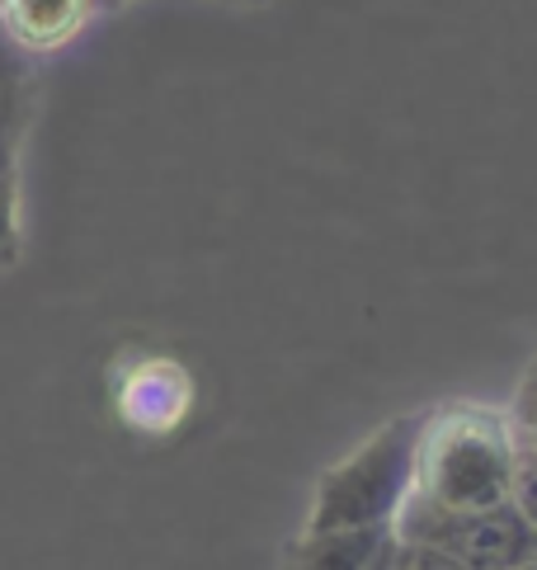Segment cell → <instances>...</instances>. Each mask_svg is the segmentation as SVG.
<instances>
[{"instance_id":"cell-1","label":"cell","mask_w":537,"mask_h":570,"mask_svg":"<svg viewBox=\"0 0 537 570\" xmlns=\"http://www.w3.org/2000/svg\"><path fill=\"white\" fill-rule=\"evenodd\" d=\"M514 472H519V424L509 411L462 401L424 411L410 500L448 514H477L514 500Z\"/></svg>"},{"instance_id":"cell-2","label":"cell","mask_w":537,"mask_h":570,"mask_svg":"<svg viewBox=\"0 0 537 570\" xmlns=\"http://www.w3.org/2000/svg\"><path fill=\"white\" fill-rule=\"evenodd\" d=\"M424 415L391 420L335 462L316 485L306 533H330V528H397L406 500L416 495V458H420Z\"/></svg>"},{"instance_id":"cell-3","label":"cell","mask_w":537,"mask_h":570,"mask_svg":"<svg viewBox=\"0 0 537 570\" xmlns=\"http://www.w3.org/2000/svg\"><path fill=\"white\" fill-rule=\"evenodd\" d=\"M397 538L433 547V552L452 557L462 570H519L537 561V533L514 500L477 509V514H448V509L406 500L397 519Z\"/></svg>"},{"instance_id":"cell-4","label":"cell","mask_w":537,"mask_h":570,"mask_svg":"<svg viewBox=\"0 0 537 570\" xmlns=\"http://www.w3.org/2000/svg\"><path fill=\"white\" fill-rule=\"evenodd\" d=\"M109 396H114V415L128 424L133 434L160 439L189 415L194 386H189V373H184L179 363L156 358V354H137V358H123L114 368Z\"/></svg>"},{"instance_id":"cell-5","label":"cell","mask_w":537,"mask_h":570,"mask_svg":"<svg viewBox=\"0 0 537 570\" xmlns=\"http://www.w3.org/2000/svg\"><path fill=\"white\" fill-rule=\"evenodd\" d=\"M401 538L397 528H330L302 533L287 552L283 570H397Z\"/></svg>"},{"instance_id":"cell-6","label":"cell","mask_w":537,"mask_h":570,"mask_svg":"<svg viewBox=\"0 0 537 570\" xmlns=\"http://www.w3.org/2000/svg\"><path fill=\"white\" fill-rule=\"evenodd\" d=\"M99 0H0V24L29 52H52L90 24Z\"/></svg>"},{"instance_id":"cell-7","label":"cell","mask_w":537,"mask_h":570,"mask_svg":"<svg viewBox=\"0 0 537 570\" xmlns=\"http://www.w3.org/2000/svg\"><path fill=\"white\" fill-rule=\"evenodd\" d=\"M514 504H519V514L537 533V448L524 434H519V472H514Z\"/></svg>"},{"instance_id":"cell-8","label":"cell","mask_w":537,"mask_h":570,"mask_svg":"<svg viewBox=\"0 0 537 570\" xmlns=\"http://www.w3.org/2000/svg\"><path fill=\"white\" fill-rule=\"evenodd\" d=\"M509 420L519 424V434L537 430V363H533V368L524 373L519 392H514V411H509Z\"/></svg>"},{"instance_id":"cell-9","label":"cell","mask_w":537,"mask_h":570,"mask_svg":"<svg viewBox=\"0 0 537 570\" xmlns=\"http://www.w3.org/2000/svg\"><path fill=\"white\" fill-rule=\"evenodd\" d=\"M14 250V203H10V185L0 179V259H10Z\"/></svg>"},{"instance_id":"cell-10","label":"cell","mask_w":537,"mask_h":570,"mask_svg":"<svg viewBox=\"0 0 537 570\" xmlns=\"http://www.w3.org/2000/svg\"><path fill=\"white\" fill-rule=\"evenodd\" d=\"M519 570H537V561H528V566H519Z\"/></svg>"}]
</instances>
